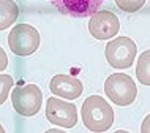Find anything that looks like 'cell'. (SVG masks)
<instances>
[{
  "label": "cell",
  "mask_w": 150,
  "mask_h": 133,
  "mask_svg": "<svg viewBox=\"0 0 150 133\" xmlns=\"http://www.w3.org/2000/svg\"><path fill=\"white\" fill-rule=\"evenodd\" d=\"M82 122L90 132H106L114 124V110L100 95H90L82 103Z\"/></svg>",
  "instance_id": "6da1fadb"
},
{
  "label": "cell",
  "mask_w": 150,
  "mask_h": 133,
  "mask_svg": "<svg viewBox=\"0 0 150 133\" xmlns=\"http://www.w3.org/2000/svg\"><path fill=\"white\" fill-rule=\"evenodd\" d=\"M104 92L108 98L119 106H128L136 100L137 87L131 76L125 73H114L108 76L104 83Z\"/></svg>",
  "instance_id": "7a4b0ae2"
},
{
  "label": "cell",
  "mask_w": 150,
  "mask_h": 133,
  "mask_svg": "<svg viewBox=\"0 0 150 133\" xmlns=\"http://www.w3.org/2000/svg\"><path fill=\"white\" fill-rule=\"evenodd\" d=\"M11 103L14 111L24 117H32L38 114L43 103V94L36 84H25L13 89L11 94Z\"/></svg>",
  "instance_id": "3957f363"
},
{
  "label": "cell",
  "mask_w": 150,
  "mask_h": 133,
  "mask_svg": "<svg viewBox=\"0 0 150 133\" xmlns=\"http://www.w3.org/2000/svg\"><path fill=\"white\" fill-rule=\"evenodd\" d=\"M8 46L13 54L21 57L33 54L40 46L38 30L29 24H18L8 35Z\"/></svg>",
  "instance_id": "277c9868"
},
{
  "label": "cell",
  "mask_w": 150,
  "mask_h": 133,
  "mask_svg": "<svg viewBox=\"0 0 150 133\" xmlns=\"http://www.w3.org/2000/svg\"><path fill=\"white\" fill-rule=\"evenodd\" d=\"M137 48L134 41L128 37H117L106 44V60L111 67L125 70L134 62Z\"/></svg>",
  "instance_id": "5b68a950"
},
{
  "label": "cell",
  "mask_w": 150,
  "mask_h": 133,
  "mask_svg": "<svg viewBox=\"0 0 150 133\" xmlns=\"http://www.w3.org/2000/svg\"><path fill=\"white\" fill-rule=\"evenodd\" d=\"M46 117L51 124L63 128H73L78 122V110L73 103L51 97L46 102Z\"/></svg>",
  "instance_id": "8992f818"
},
{
  "label": "cell",
  "mask_w": 150,
  "mask_h": 133,
  "mask_svg": "<svg viewBox=\"0 0 150 133\" xmlns=\"http://www.w3.org/2000/svg\"><path fill=\"white\" fill-rule=\"evenodd\" d=\"M120 30L119 18L109 10H96L88 19V32L96 40L114 38Z\"/></svg>",
  "instance_id": "52a82bcc"
},
{
  "label": "cell",
  "mask_w": 150,
  "mask_h": 133,
  "mask_svg": "<svg viewBox=\"0 0 150 133\" xmlns=\"http://www.w3.org/2000/svg\"><path fill=\"white\" fill-rule=\"evenodd\" d=\"M60 13L73 18H87L100 10L104 0H49Z\"/></svg>",
  "instance_id": "ba28073f"
},
{
  "label": "cell",
  "mask_w": 150,
  "mask_h": 133,
  "mask_svg": "<svg viewBox=\"0 0 150 133\" xmlns=\"http://www.w3.org/2000/svg\"><path fill=\"white\" fill-rule=\"evenodd\" d=\"M49 89L54 95L65 100H76L81 97L84 87L78 78H73L70 75H55L51 79Z\"/></svg>",
  "instance_id": "9c48e42d"
},
{
  "label": "cell",
  "mask_w": 150,
  "mask_h": 133,
  "mask_svg": "<svg viewBox=\"0 0 150 133\" xmlns=\"http://www.w3.org/2000/svg\"><path fill=\"white\" fill-rule=\"evenodd\" d=\"M19 16V8L13 0H0V30L13 26Z\"/></svg>",
  "instance_id": "30bf717a"
},
{
  "label": "cell",
  "mask_w": 150,
  "mask_h": 133,
  "mask_svg": "<svg viewBox=\"0 0 150 133\" xmlns=\"http://www.w3.org/2000/svg\"><path fill=\"white\" fill-rule=\"evenodd\" d=\"M136 76L141 84L144 86H150V49L144 51L139 55L136 65Z\"/></svg>",
  "instance_id": "8fae6325"
},
{
  "label": "cell",
  "mask_w": 150,
  "mask_h": 133,
  "mask_svg": "<svg viewBox=\"0 0 150 133\" xmlns=\"http://www.w3.org/2000/svg\"><path fill=\"white\" fill-rule=\"evenodd\" d=\"M145 0H115V5L125 13H134L144 6Z\"/></svg>",
  "instance_id": "7c38bea8"
},
{
  "label": "cell",
  "mask_w": 150,
  "mask_h": 133,
  "mask_svg": "<svg viewBox=\"0 0 150 133\" xmlns=\"http://www.w3.org/2000/svg\"><path fill=\"white\" fill-rule=\"evenodd\" d=\"M11 87H13V78L10 75H0V105L6 102Z\"/></svg>",
  "instance_id": "4fadbf2b"
},
{
  "label": "cell",
  "mask_w": 150,
  "mask_h": 133,
  "mask_svg": "<svg viewBox=\"0 0 150 133\" xmlns=\"http://www.w3.org/2000/svg\"><path fill=\"white\" fill-rule=\"evenodd\" d=\"M8 65V57L5 54V51H3V48L0 46V71H3Z\"/></svg>",
  "instance_id": "5bb4252c"
},
{
  "label": "cell",
  "mask_w": 150,
  "mask_h": 133,
  "mask_svg": "<svg viewBox=\"0 0 150 133\" xmlns=\"http://www.w3.org/2000/svg\"><path fill=\"white\" fill-rule=\"evenodd\" d=\"M141 132L142 133H150V114L145 116V119L142 120V125H141Z\"/></svg>",
  "instance_id": "9a60e30c"
},
{
  "label": "cell",
  "mask_w": 150,
  "mask_h": 133,
  "mask_svg": "<svg viewBox=\"0 0 150 133\" xmlns=\"http://www.w3.org/2000/svg\"><path fill=\"white\" fill-rule=\"evenodd\" d=\"M3 132H5V130H3V127H2V125H0V133H3Z\"/></svg>",
  "instance_id": "2e32d148"
}]
</instances>
